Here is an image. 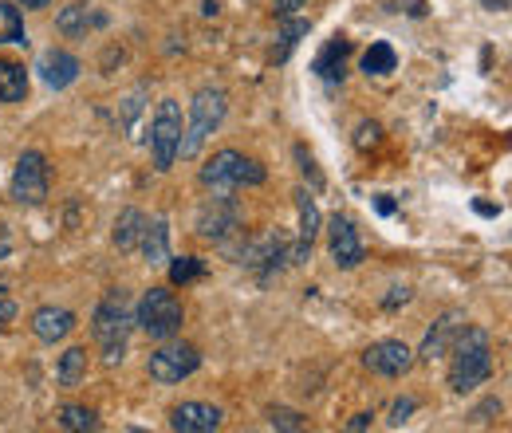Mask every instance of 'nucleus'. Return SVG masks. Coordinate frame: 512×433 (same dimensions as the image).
Here are the masks:
<instances>
[{
	"mask_svg": "<svg viewBox=\"0 0 512 433\" xmlns=\"http://www.w3.org/2000/svg\"><path fill=\"white\" fill-rule=\"evenodd\" d=\"M453 363H449V390L453 394H469L481 382H489L493 374V343L485 327H461L457 343L449 347Z\"/></svg>",
	"mask_w": 512,
	"mask_h": 433,
	"instance_id": "nucleus-1",
	"label": "nucleus"
},
{
	"mask_svg": "<svg viewBox=\"0 0 512 433\" xmlns=\"http://www.w3.org/2000/svg\"><path fill=\"white\" fill-rule=\"evenodd\" d=\"M130 331H134V311L127 308V292L115 288L99 308L91 315V335H95V347L103 355L107 367L123 363L130 347Z\"/></svg>",
	"mask_w": 512,
	"mask_h": 433,
	"instance_id": "nucleus-2",
	"label": "nucleus"
},
{
	"mask_svg": "<svg viewBox=\"0 0 512 433\" xmlns=\"http://www.w3.org/2000/svg\"><path fill=\"white\" fill-rule=\"evenodd\" d=\"M225 115H229V95H225V87H201L190 103V126L182 130L178 158H197L201 146L209 142V134L225 123Z\"/></svg>",
	"mask_w": 512,
	"mask_h": 433,
	"instance_id": "nucleus-3",
	"label": "nucleus"
},
{
	"mask_svg": "<svg viewBox=\"0 0 512 433\" xmlns=\"http://www.w3.org/2000/svg\"><path fill=\"white\" fill-rule=\"evenodd\" d=\"M268 170L241 154V150H217L205 166H201V186L213 189V193H225V189H241V186H264Z\"/></svg>",
	"mask_w": 512,
	"mask_h": 433,
	"instance_id": "nucleus-4",
	"label": "nucleus"
},
{
	"mask_svg": "<svg viewBox=\"0 0 512 433\" xmlns=\"http://www.w3.org/2000/svg\"><path fill=\"white\" fill-rule=\"evenodd\" d=\"M134 323H138L154 343H162V339H174V335L182 331L186 308H182V300H178L170 288H150V292H142V300H138V308H134Z\"/></svg>",
	"mask_w": 512,
	"mask_h": 433,
	"instance_id": "nucleus-5",
	"label": "nucleus"
},
{
	"mask_svg": "<svg viewBox=\"0 0 512 433\" xmlns=\"http://www.w3.org/2000/svg\"><path fill=\"white\" fill-rule=\"evenodd\" d=\"M201 367V351L193 347V343H174V339H162V347L146 359V374L154 378V382H162V386H178V382H186L190 374H197Z\"/></svg>",
	"mask_w": 512,
	"mask_h": 433,
	"instance_id": "nucleus-6",
	"label": "nucleus"
},
{
	"mask_svg": "<svg viewBox=\"0 0 512 433\" xmlns=\"http://www.w3.org/2000/svg\"><path fill=\"white\" fill-rule=\"evenodd\" d=\"M182 130H186L182 107H178L174 99H162V103H158V115H154V123H150V150H154V170H158V174L174 170Z\"/></svg>",
	"mask_w": 512,
	"mask_h": 433,
	"instance_id": "nucleus-7",
	"label": "nucleus"
},
{
	"mask_svg": "<svg viewBox=\"0 0 512 433\" xmlns=\"http://www.w3.org/2000/svg\"><path fill=\"white\" fill-rule=\"evenodd\" d=\"M8 193L20 205H44L48 201V162H44L40 150H24L16 158L12 178H8Z\"/></svg>",
	"mask_w": 512,
	"mask_h": 433,
	"instance_id": "nucleus-8",
	"label": "nucleus"
},
{
	"mask_svg": "<svg viewBox=\"0 0 512 433\" xmlns=\"http://www.w3.org/2000/svg\"><path fill=\"white\" fill-rule=\"evenodd\" d=\"M197 237L205 241H229V233L241 229V205L233 197H209L201 209H197V221H193Z\"/></svg>",
	"mask_w": 512,
	"mask_h": 433,
	"instance_id": "nucleus-9",
	"label": "nucleus"
},
{
	"mask_svg": "<svg viewBox=\"0 0 512 433\" xmlns=\"http://www.w3.org/2000/svg\"><path fill=\"white\" fill-rule=\"evenodd\" d=\"M327 245H331V260H335V268H343V272H351V268H359L363 264V241H359V229H355V221L347 217V213H335L331 221H327Z\"/></svg>",
	"mask_w": 512,
	"mask_h": 433,
	"instance_id": "nucleus-10",
	"label": "nucleus"
},
{
	"mask_svg": "<svg viewBox=\"0 0 512 433\" xmlns=\"http://www.w3.org/2000/svg\"><path fill=\"white\" fill-rule=\"evenodd\" d=\"M414 363L418 359L402 339H379V343H371L363 351V367L371 374H379V378H402Z\"/></svg>",
	"mask_w": 512,
	"mask_h": 433,
	"instance_id": "nucleus-11",
	"label": "nucleus"
},
{
	"mask_svg": "<svg viewBox=\"0 0 512 433\" xmlns=\"http://www.w3.org/2000/svg\"><path fill=\"white\" fill-rule=\"evenodd\" d=\"M469 319H465V311H446V315H438L434 319V327L426 331V339H422V347L414 351V359H422V363H434V359H446L449 347L457 343V335H461V327H465Z\"/></svg>",
	"mask_w": 512,
	"mask_h": 433,
	"instance_id": "nucleus-12",
	"label": "nucleus"
},
{
	"mask_svg": "<svg viewBox=\"0 0 512 433\" xmlns=\"http://www.w3.org/2000/svg\"><path fill=\"white\" fill-rule=\"evenodd\" d=\"M296 209H300V241L288 248V264H304L312 256V245L320 237V209H316V197L308 189H296Z\"/></svg>",
	"mask_w": 512,
	"mask_h": 433,
	"instance_id": "nucleus-13",
	"label": "nucleus"
},
{
	"mask_svg": "<svg viewBox=\"0 0 512 433\" xmlns=\"http://www.w3.org/2000/svg\"><path fill=\"white\" fill-rule=\"evenodd\" d=\"M221 422H225V414L213 402H182L170 410V430L178 433H213L221 430Z\"/></svg>",
	"mask_w": 512,
	"mask_h": 433,
	"instance_id": "nucleus-14",
	"label": "nucleus"
},
{
	"mask_svg": "<svg viewBox=\"0 0 512 433\" xmlns=\"http://www.w3.org/2000/svg\"><path fill=\"white\" fill-rule=\"evenodd\" d=\"M56 28H60V36H87V32L107 28V12L95 0H75V4L60 8Z\"/></svg>",
	"mask_w": 512,
	"mask_h": 433,
	"instance_id": "nucleus-15",
	"label": "nucleus"
},
{
	"mask_svg": "<svg viewBox=\"0 0 512 433\" xmlns=\"http://www.w3.org/2000/svg\"><path fill=\"white\" fill-rule=\"evenodd\" d=\"M36 71H40V79H44L52 91H64V87H71V83L79 79L83 63L75 60L71 52H64V48H48V52L40 56V63H36Z\"/></svg>",
	"mask_w": 512,
	"mask_h": 433,
	"instance_id": "nucleus-16",
	"label": "nucleus"
},
{
	"mask_svg": "<svg viewBox=\"0 0 512 433\" xmlns=\"http://www.w3.org/2000/svg\"><path fill=\"white\" fill-rule=\"evenodd\" d=\"M75 331V315L67 308H56V304H48V308H40L32 315V335L40 339V343H60Z\"/></svg>",
	"mask_w": 512,
	"mask_h": 433,
	"instance_id": "nucleus-17",
	"label": "nucleus"
},
{
	"mask_svg": "<svg viewBox=\"0 0 512 433\" xmlns=\"http://www.w3.org/2000/svg\"><path fill=\"white\" fill-rule=\"evenodd\" d=\"M138 248L146 256V264H154V268L170 264V225H166V217H154V221L146 217V229L138 237Z\"/></svg>",
	"mask_w": 512,
	"mask_h": 433,
	"instance_id": "nucleus-18",
	"label": "nucleus"
},
{
	"mask_svg": "<svg viewBox=\"0 0 512 433\" xmlns=\"http://www.w3.org/2000/svg\"><path fill=\"white\" fill-rule=\"evenodd\" d=\"M347 52H351L347 36H331V40L323 44V52L316 56V75L327 79V83L343 79V75H347Z\"/></svg>",
	"mask_w": 512,
	"mask_h": 433,
	"instance_id": "nucleus-19",
	"label": "nucleus"
},
{
	"mask_svg": "<svg viewBox=\"0 0 512 433\" xmlns=\"http://www.w3.org/2000/svg\"><path fill=\"white\" fill-rule=\"evenodd\" d=\"M142 229H146V213H142V209H123V213L115 217V233H111V241L119 245V252H134V248H138V237H142Z\"/></svg>",
	"mask_w": 512,
	"mask_h": 433,
	"instance_id": "nucleus-20",
	"label": "nucleus"
},
{
	"mask_svg": "<svg viewBox=\"0 0 512 433\" xmlns=\"http://www.w3.org/2000/svg\"><path fill=\"white\" fill-rule=\"evenodd\" d=\"M28 95V71L24 63L0 60V103H24Z\"/></svg>",
	"mask_w": 512,
	"mask_h": 433,
	"instance_id": "nucleus-21",
	"label": "nucleus"
},
{
	"mask_svg": "<svg viewBox=\"0 0 512 433\" xmlns=\"http://www.w3.org/2000/svg\"><path fill=\"white\" fill-rule=\"evenodd\" d=\"M83 374H87V347H67L60 355V367H56V382L71 390L83 382Z\"/></svg>",
	"mask_w": 512,
	"mask_h": 433,
	"instance_id": "nucleus-22",
	"label": "nucleus"
},
{
	"mask_svg": "<svg viewBox=\"0 0 512 433\" xmlns=\"http://www.w3.org/2000/svg\"><path fill=\"white\" fill-rule=\"evenodd\" d=\"M0 44H28V36H24V16H20V8L8 4V0H0Z\"/></svg>",
	"mask_w": 512,
	"mask_h": 433,
	"instance_id": "nucleus-23",
	"label": "nucleus"
},
{
	"mask_svg": "<svg viewBox=\"0 0 512 433\" xmlns=\"http://www.w3.org/2000/svg\"><path fill=\"white\" fill-rule=\"evenodd\" d=\"M60 426L71 433H95L99 430V414L91 406H64L60 410Z\"/></svg>",
	"mask_w": 512,
	"mask_h": 433,
	"instance_id": "nucleus-24",
	"label": "nucleus"
},
{
	"mask_svg": "<svg viewBox=\"0 0 512 433\" xmlns=\"http://www.w3.org/2000/svg\"><path fill=\"white\" fill-rule=\"evenodd\" d=\"M394 67H398V56H394L390 44L379 40V44L367 48V56H363V71H367V75H390Z\"/></svg>",
	"mask_w": 512,
	"mask_h": 433,
	"instance_id": "nucleus-25",
	"label": "nucleus"
},
{
	"mask_svg": "<svg viewBox=\"0 0 512 433\" xmlns=\"http://www.w3.org/2000/svg\"><path fill=\"white\" fill-rule=\"evenodd\" d=\"M205 276V260H197V256H178L174 264H170V284H193V280H201Z\"/></svg>",
	"mask_w": 512,
	"mask_h": 433,
	"instance_id": "nucleus-26",
	"label": "nucleus"
},
{
	"mask_svg": "<svg viewBox=\"0 0 512 433\" xmlns=\"http://www.w3.org/2000/svg\"><path fill=\"white\" fill-rule=\"evenodd\" d=\"M312 32V20H288L284 16V28H280V40H284V48L276 52V60H288V52L300 44V36H308Z\"/></svg>",
	"mask_w": 512,
	"mask_h": 433,
	"instance_id": "nucleus-27",
	"label": "nucleus"
},
{
	"mask_svg": "<svg viewBox=\"0 0 512 433\" xmlns=\"http://www.w3.org/2000/svg\"><path fill=\"white\" fill-rule=\"evenodd\" d=\"M268 426H272V430H288V433H296V430H304L308 422H304V418H300L296 410H284V406H272V410H268Z\"/></svg>",
	"mask_w": 512,
	"mask_h": 433,
	"instance_id": "nucleus-28",
	"label": "nucleus"
},
{
	"mask_svg": "<svg viewBox=\"0 0 512 433\" xmlns=\"http://www.w3.org/2000/svg\"><path fill=\"white\" fill-rule=\"evenodd\" d=\"M379 142H383V126L359 123V130H355V146H359V150H371V146H379Z\"/></svg>",
	"mask_w": 512,
	"mask_h": 433,
	"instance_id": "nucleus-29",
	"label": "nucleus"
},
{
	"mask_svg": "<svg viewBox=\"0 0 512 433\" xmlns=\"http://www.w3.org/2000/svg\"><path fill=\"white\" fill-rule=\"evenodd\" d=\"M296 158H300V170H304V178H312V189H323V178H320V170H316V158H312L304 146H296Z\"/></svg>",
	"mask_w": 512,
	"mask_h": 433,
	"instance_id": "nucleus-30",
	"label": "nucleus"
},
{
	"mask_svg": "<svg viewBox=\"0 0 512 433\" xmlns=\"http://www.w3.org/2000/svg\"><path fill=\"white\" fill-rule=\"evenodd\" d=\"M414 410H418V402H414V398H398V402L390 406V426L398 430V426H402V422H406Z\"/></svg>",
	"mask_w": 512,
	"mask_h": 433,
	"instance_id": "nucleus-31",
	"label": "nucleus"
},
{
	"mask_svg": "<svg viewBox=\"0 0 512 433\" xmlns=\"http://www.w3.org/2000/svg\"><path fill=\"white\" fill-rule=\"evenodd\" d=\"M16 323V304L8 296H0V331H8Z\"/></svg>",
	"mask_w": 512,
	"mask_h": 433,
	"instance_id": "nucleus-32",
	"label": "nucleus"
},
{
	"mask_svg": "<svg viewBox=\"0 0 512 433\" xmlns=\"http://www.w3.org/2000/svg\"><path fill=\"white\" fill-rule=\"evenodd\" d=\"M410 300V288H390V296L383 300V308H398V304H406Z\"/></svg>",
	"mask_w": 512,
	"mask_h": 433,
	"instance_id": "nucleus-33",
	"label": "nucleus"
},
{
	"mask_svg": "<svg viewBox=\"0 0 512 433\" xmlns=\"http://www.w3.org/2000/svg\"><path fill=\"white\" fill-rule=\"evenodd\" d=\"M300 4H304V0H276V16L284 20V16H292V12L300 8Z\"/></svg>",
	"mask_w": 512,
	"mask_h": 433,
	"instance_id": "nucleus-34",
	"label": "nucleus"
},
{
	"mask_svg": "<svg viewBox=\"0 0 512 433\" xmlns=\"http://www.w3.org/2000/svg\"><path fill=\"white\" fill-rule=\"evenodd\" d=\"M371 418H375V414H355V418L347 422V430H367V426H371Z\"/></svg>",
	"mask_w": 512,
	"mask_h": 433,
	"instance_id": "nucleus-35",
	"label": "nucleus"
},
{
	"mask_svg": "<svg viewBox=\"0 0 512 433\" xmlns=\"http://www.w3.org/2000/svg\"><path fill=\"white\" fill-rule=\"evenodd\" d=\"M12 4H20V8H48L52 0H12Z\"/></svg>",
	"mask_w": 512,
	"mask_h": 433,
	"instance_id": "nucleus-36",
	"label": "nucleus"
},
{
	"mask_svg": "<svg viewBox=\"0 0 512 433\" xmlns=\"http://www.w3.org/2000/svg\"><path fill=\"white\" fill-rule=\"evenodd\" d=\"M0 256H8V245H0Z\"/></svg>",
	"mask_w": 512,
	"mask_h": 433,
	"instance_id": "nucleus-37",
	"label": "nucleus"
}]
</instances>
